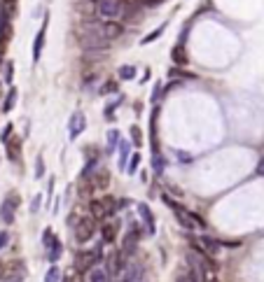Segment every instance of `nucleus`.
Instances as JSON below:
<instances>
[{"instance_id": "4", "label": "nucleus", "mask_w": 264, "mask_h": 282, "mask_svg": "<svg viewBox=\"0 0 264 282\" xmlns=\"http://www.w3.org/2000/svg\"><path fill=\"white\" fill-rule=\"evenodd\" d=\"M26 264L21 259H10L5 264H0V280L3 282H24Z\"/></svg>"}, {"instance_id": "10", "label": "nucleus", "mask_w": 264, "mask_h": 282, "mask_svg": "<svg viewBox=\"0 0 264 282\" xmlns=\"http://www.w3.org/2000/svg\"><path fill=\"white\" fill-rule=\"evenodd\" d=\"M138 238H141V231H138V226H131V231L126 233V238H124V245L119 252L126 257V254H131L136 250V245H138Z\"/></svg>"}, {"instance_id": "20", "label": "nucleus", "mask_w": 264, "mask_h": 282, "mask_svg": "<svg viewBox=\"0 0 264 282\" xmlns=\"http://www.w3.org/2000/svg\"><path fill=\"white\" fill-rule=\"evenodd\" d=\"M5 145H7V156H10L12 161H17V152H19V147H21V140L10 138V143H5Z\"/></svg>"}, {"instance_id": "7", "label": "nucleus", "mask_w": 264, "mask_h": 282, "mask_svg": "<svg viewBox=\"0 0 264 282\" xmlns=\"http://www.w3.org/2000/svg\"><path fill=\"white\" fill-rule=\"evenodd\" d=\"M47 24H50V14H45L42 26H40V30H37L35 40H33V66H37V61H40V54H42V47H45V33H47Z\"/></svg>"}, {"instance_id": "1", "label": "nucleus", "mask_w": 264, "mask_h": 282, "mask_svg": "<svg viewBox=\"0 0 264 282\" xmlns=\"http://www.w3.org/2000/svg\"><path fill=\"white\" fill-rule=\"evenodd\" d=\"M80 33H86V35H94L96 40H103V42H110V40H117V37L124 33L122 24L117 21H103V19H84L80 26Z\"/></svg>"}, {"instance_id": "38", "label": "nucleus", "mask_w": 264, "mask_h": 282, "mask_svg": "<svg viewBox=\"0 0 264 282\" xmlns=\"http://www.w3.org/2000/svg\"><path fill=\"white\" fill-rule=\"evenodd\" d=\"M108 91H117V84H115V82H108V84L101 89V93H108Z\"/></svg>"}, {"instance_id": "40", "label": "nucleus", "mask_w": 264, "mask_h": 282, "mask_svg": "<svg viewBox=\"0 0 264 282\" xmlns=\"http://www.w3.org/2000/svg\"><path fill=\"white\" fill-rule=\"evenodd\" d=\"M257 175H264V159L259 161V166H257Z\"/></svg>"}, {"instance_id": "13", "label": "nucleus", "mask_w": 264, "mask_h": 282, "mask_svg": "<svg viewBox=\"0 0 264 282\" xmlns=\"http://www.w3.org/2000/svg\"><path fill=\"white\" fill-rule=\"evenodd\" d=\"M199 247H201L206 254H215L220 250V240L213 238V236H201V238H199Z\"/></svg>"}, {"instance_id": "12", "label": "nucleus", "mask_w": 264, "mask_h": 282, "mask_svg": "<svg viewBox=\"0 0 264 282\" xmlns=\"http://www.w3.org/2000/svg\"><path fill=\"white\" fill-rule=\"evenodd\" d=\"M136 210H138V215H141L143 224L148 226L150 233H154V231H157V226H154V215H152V210L148 208V203H138V205H136Z\"/></svg>"}, {"instance_id": "5", "label": "nucleus", "mask_w": 264, "mask_h": 282, "mask_svg": "<svg viewBox=\"0 0 264 282\" xmlns=\"http://www.w3.org/2000/svg\"><path fill=\"white\" fill-rule=\"evenodd\" d=\"M96 233V222H94L92 217H77V222L73 224V238L77 245H84L89 240L94 238Z\"/></svg>"}, {"instance_id": "27", "label": "nucleus", "mask_w": 264, "mask_h": 282, "mask_svg": "<svg viewBox=\"0 0 264 282\" xmlns=\"http://www.w3.org/2000/svg\"><path fill=\"white\" fill-rule=\"evenodd\" d=\"M45 282H61V270H59V266H52V268L47 270Z\"/></svg>"}, {"instance_id": "17", "label": "nucleus", "mask_w": 264, "mask_h": 282, "mask_svg": "<svg viewBox=\"0 0 264 282\" xmlns=\"http://www.w3.org/2000/svg\"><path fill=\"white\" fill-rule=\"evenodd\" d=\"M129 156H131V145L126 140H119V168H126V163H129Z\"/></svg>"}, {"instance_id": "23", "label": "nucleus", "mask_w": 264, "mask_h": 282, "mask_svg": "<svg viewBox=\"0 0 264 282\" xmlns=\"http://www.w3.org/2000/svg\"><path fill=\"white\" fill-rule=\"evenodd\" d=\"M164 166H166V163H164L161 152H154V154H152V168H154V173L161 175V173H164Z\"/></svg>"}, {"instance_id": "41", "label": "nucleus", "mask_w": 264, "mask_h": 282, "mask_svg": "<svg viewBox=\"0 0 264 282\" xmlns=\"http://www.w3.org/2000/svg\"><path fill=\"white\" fill-rule=\"evenodd\" d=\"M61 282H73V275H61Z\"/></svg>"}, {"instance_id": "33", "label": "nucleus", "mask_w": 264, "mask_h": 282, "mask_svg": "<svg viewBox=\"0 0 264 282\" xmlns=\"http://www.w3.org/2000/svg\"><path fill=\"white\" fill-rule=\"evenodd\" d=\"M52 240H54V233H52V228H45V233H42V245H45V250L52 245Z\"/></svg>"}, {"instance_id": "22", "label": "nucleus", "mask_w": 264, "mask_h": 282, "mask_svg": "<svg viewBox=\"0 0 264 282\" xmlns=\"http://www.w3.org/2000/svg\"><path fill=\"white\" fill-rule=\"evenodd\" d=\"M14 103H17V89H10L7 91V96H5V103H3V112H10V110L14 108Z\"/></svg>"}, {"instance_id": "25", "label": "nucleus", "mask_w": 264, "mask_h": 282, "mask_svg": "<svg viewBox=\"0 0 264 282\" xmlns=\"http://www.w3.org/2000/svg\"><path fill=\"white\" fill-rule=\"evenodd\" d=\"M119 79H136V66H119Z\"/></svg>"}, {"instance_id": "8", "label": "nucleus", "mask_w": 264, "mask_h": 282, "mask_svg": "<svg viewBox=\"0 0 264 282\" xmlns=\"http://www.w3.org/2000/svg\"><path fill=\"white\" fill-rule=\"evenodd\" d=\"M17 205H19L17 194H10V196L3 201V205H0V217H3L5 224H14V210H17Z\"/></svg>"}, {"instance_id": "29", "label": "nucleus", "mask_w": 264, "mask_h": 282, "mask_svg": "<svg viewBox=\"0 0 264 282\" xmlns=\"http://www.w3.org/2000/svg\"><path fill=\"white\" fill-rule=\"evenodd\" d=\"M12 79H14V63L12 61H7L5 63V82L7 84H12Z\"/></svg>"}, {"instance_id": "30", "label": "nucleus", "mask_w": 264, "mask_h": 282, "mask_svg": "<svg viewBox=\"0 0 264 282\" xmlns=\"http://www.w3.org/2000/svg\"><path fill=\"white\" fill-rule=\"evenodd\" d=\"M131 140L136 143V147H141L143 145V133H141V128L138 126H131Z\"/></svg>"}, {"instance_id": "28", "label": "nucleus", "mask_w": 264, "mask_h": 282, "mask_svg": "<svg viewBox=\"0 0 264 282\" xmlns=\"http://www.w3.org/2000/svg\"><path fill=\"white\" fill-rule=\"evenodd\" d=\"M12 131H14L12 124H5V128L0 131V143H10V138H12Z\"/></svg>"}, {"instance_id": "36", "label": "nucleus", "mask_w": 264, "mask_h": 282, "mask_svg": "<svg viewBox=\"0 0 264 282\" xmlns=\"http://www.w3.org/2000/svg\"><path fill=\"white\" fill-rule=\"evenodd\" d=\"M40 203H42V196H35V198H33V203H31V212H37Z\"/></svg>"}, {"instance_id": "3", "label": "nucleus", "mask_w": 264, "mask_h": 282, "mask_svg": "<svg viewBox=\"0 0 264 282\" xmlns=\"http://www.w3.org/2000/svg\"><path fill=\"white\" fill-rule=\"evenodd\" d=\"M96 12L103 21H119L124 17L122 0H96Z\"/></svg>"}, {"instance_id": "24", "label": "nucleus", "mask_w": 264, "mask_h": 282, "mask_svg": "<svg viewBox=\"0 0 264 282\" xmlns=\"http://www.w3.org/2000/svg\"><path fill=\"white\" fill-rule=\"evenodd\" d=\"M96 166H99V154H96V156H89V161H86L84 170H82V177H89V175H94Z\"/></svg>"}, {"instance_id": "32", "label": "nucleus", "mask_w": 264, "mask_h": 282, "mask_svg": "<svg viewBox=\"0 0 264 282\" xmlns=\"http://www.w3.org/2000/svg\"><path fill=\"white\" fill-rule=\"evenodd\" d=\"M161 30H164V26H161V28H157L154 33H150V35H145V37H143V42H141V44H150L152 40H157V37L161 35Z\"/></svg>"}, {"instance_id": "16", "label": "nucleus", "mask_w": 264, "mask_h": 282, "mask_svg": "<svg viewBox=\"0 0 264 282\" xmlns=\"http://www.w3.org/2000/svg\"><path fill=\"white\" fill-rule=\"evenodd\" d=\"M86 282H112V277L108 275V270H103V268H92L89 270V277H86Z\"/></svg>"}, {"instance_id": "37", "label": "nucleus", "mask_w": 264, "mask_h": 282, "mask_svg": "<svg viewBox=\"0 0 264 282\" xmlns=\"http://www.w3.org/2000/svg\"><path fill=\"white\" fill-rule=\"evenodd\" d=\"M136 3H141V5H145V7H154V5H159L161 0H136Z\"/></svg>"}, {"instance_id": "34", "label": "nucleus", "mask_w": 264, "mask_h": 282, "mask_svg": "<svg viewBox=\"0 0 264 282\" xmlns=\"http://www.w3.org/2000/svg\"><path fill=\"white\" fill-rule=\"evenodd\" d=\"M10 245V233H7L5 228H0V250H5Z\"/></svg>"}, {"instance_id": "14", "label": "nucleus", "mask_w": 264, "mask_h": 282, "mask_svg": "<svg viewBox=\"0 0 264 282\" xmlns=\"http://www.w3.org/2000/svg\"><path fill=\"white\" fill-rule=\"evenodd\" d=\"M61 254H63V243L59 238H54L52 245L47 247V261H50V264H56V261L61 259Z\"/></svg>"}, {"instance_id": "42", "label": "nucleus", "mask_w": 264, "mask_h": 282, "mask_svg": "<svg viewBox=\"0 0 264 282\" xmlns=\"http://www.w3.org/2000/svg\"><path fill=\"white\" fill-rule=\"evenodd\" d=\"M175 282H187V280H185V275H180V277H178V280H175Z\"/></svg>"}, {"instance_id": "9", "label": "nucleus", "mask_w": 264, "mask_h": 282, "mask_svg": "<svg viewBox=\"0 0 264 282\" xmlns=\"http://www.w3.org/2000/svg\"><path fill=\"white\" fill-rule=\"evenodd\" d=\"M86 128V117L84 112H75L73 117H70V121H68V135H70V140H75L77 135H82Z\"/></svg>"}, {"instance_id": "21", "label": "nucleus", "mask_w": 264, "mask_h": 282, "mask_svg": "<svg viewBox=\"0 0 264 282\" xmlns=\"http://www.w3.org/2000/svg\"><path fill=\"white\" fill-rule=\"evenodd\" d=\"M119 147V131L117 128H110L108 131V152H115Z\"/></svg>"}, {"instance_id": "11", "label": "nucleus", "mask_w": 264, "mask_h": 282, "mask_svg": "<svg viewBox=\"0 0 264 282\" xmlns=\"http://www.w3.org/2000/svg\"><path fill=\"white\" fill-rule=\"evenodd\" d=\"M117 233H119V222H105L103 226H101V240H103V243H108V245H110V243H115V238H117Z\"/></svg>"}, {"instance_id": "31", "label": "nucleus", "mask_w": 264, "mask_h": 282, "mask_svg": "<svg viewBox=\"0 0 264 282\" xmlns=\"http://www.w3.org/2000/svg\"><path fill=\"white\" fill-rule=\"evenodd\" d=\"M42 175H45V159H42V156H37V159H35V177L40 180Z\"/></svg>"}, {"instance_id": "15", "label": "nucleus", "mask_w": 264, "mask_h": 282, "mask_svg": "<svg viewBox=\"0 0 264 282\" xmlns=\"http://www.w3.org/2000/svg\"><path fill=\"white\" fill-rule=\"evenodd\" d=\"M171 61L175 63V68H183L190 63V59H187V54H185V47L183 44H175V47L171 49Z\"/></svg>"}, {"instance_id": "19", "label": "nucleus", "mask_w": 264, "mask_h": 282, "mask_svg": "<svg viewBox=\"0 0 264 282\" xmlns=\"http://www.w3.org/2000/svg\"><path fill=\"white\" fill-rule=\"evenodd\" d=\"M141 161H143V156L138 154V152H136V154H131L129 156V163H126V173L129 175H134V173H138V168H141Z\"/></svg>"}, {"instance_id": "2", "label": "nucleus", "mask_w": 264, "mask_h": 282, "mask_svg": "<svg viewBox=\"0 0 264 282\" xmlns=\"http://www.w3.org/2000/svg\"><path fill=\"white\" fill-rule=\"evenodd\" d=\"M117 210V201L112 196H105V198H94L92 203H89V212H92V219L94 222H103L105 217L115 215Z\"/></svg>"}, {"instance_id": "39", "label": "nucleus", "mask_w": 264, "mask_h": 282, "mask_svg": "<svg viewBox=\"0 0 264 282\" xmlns=\"http://www.w3.org/2000/svg\"><path fill=\"white\" fill-rule=\"evenodd\" d=\"M178 159H180V161H185V163L192 161V156H190V154H185V152H178Z\"/></svg>"}, {"instance_id": "18", "label": "nucleus", "mask_w": 264, "mask_h": 282, "mask_svg": "<svg viewBox=\"0 0 264 282\" xmlns=\"http://www.w3.org/2000/svg\"><path fill=\"white\" fill-rule=\"evenodd\" d=\"M94 189H105V186L110 184V173H108V170H99V173L94 175Z\"/></svg>"}, {"instance_id": "26", "label": "nucleus", "mask_w": 264, "mask_h": 282, "mask_svg": "<svg viewBox=\"0 0 264 282\" xmlns=\"http://www.w3.org/2000/svg\"><path fill=\"white\" fill-rule=\"evenodd\" d=\"M168 77H183V79H197V75H192V72H185L183 68H171L168 70Z\"/></svg>"}, {"instance_id": "35", "label": "nucleus", "mask_w": 264, "mask_h": 282, "mask_svg": "<svg viewBox=\"0 0 264 282\" xmlns=\"http://www.w3.org/2000/svg\"><path fill=\"white\" fill-rule=\"evenodd\" d=\"M159 96H161V82H157V84H154V93H152V103L159 101Z\"/></svg>"}, {"instance_id": "6", "label": "nucleus", "mask_w": 264, "mask_h": 282, "mask_svg": "<svg viewBox=\"0 0 264 282\" xmlns=\"http://www.w3.org/2000/svg\"><path fill=\"white\" fill-rule=\"evenodd\" d=\"M101 257H103L101 247L75 254V268H77V273H89L92 268H96V266H99V261H101Z\"/></svg>"}]
</instances>
